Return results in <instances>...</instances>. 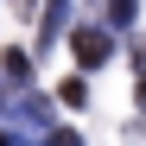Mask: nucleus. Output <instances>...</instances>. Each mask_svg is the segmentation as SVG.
Here are the masks:
<instances>
[]
</instances>
